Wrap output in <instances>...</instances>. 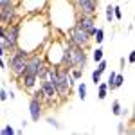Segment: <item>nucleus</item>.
Listing matches in <instances>:
<instances>
[{
	"label": "nucleus",
	"mask_w": 135,
	"mask_h": 135,
	"mask_svg": "<svg viewBox=\"0 0 135 135\" xmlns=\"http://www.w3.org/2000/svg\"><path fill=\"white\" fill-rule=\"evenodd\" d=\"M61 67L65 69H86L88 65V54H86V49H81L74 43L67 42L63 45V52H61Z\"/></svg>",
	"instance_id": "1"
},
{
	"label": "nucleus",
	"mask_w": 135,
	"mask_h": 135,
	"mask_svg": "<svg viewBox=\"0 0 135 135\" xmlns=\"http://www.w3.org/2000/svg\"><path fill=\"white\" fill-rule=\"evenodd\" d=\"M27 58H29V52L23 51V49H18V47L11 52L9 61H7V69H9V72L13 74V78L18 79L22 76L23 69H25V63H27Z\"/></svg>",
	"instance_id": "2"
},
{
	"label": "nucleus",
	"mask_w": 135,
	"mask_h": 135,
	"mask_svg": "<svg viewBox=\"0 0 135 135\" xmlns=\"http://www.w3.org/2000/svg\"><path fill=\"white\" fill-rule=\"evenodd\" d=\"M69 42L78 45V47H81V49H88L90 43H92V36L86 34L83 29H79L78 25H72L69 29Z\"/></svg>",
	"instance_id": "3"
},
{
	"label": "nucleus",
	"mask_w": 135,
	"mask_h": 135,
	"mask_svg": "<svg viewBox=\"0 0 135 135\" xmlns=\"http://www.w3.org/2000/svg\"><path fill=\"white\" fill-rule=\"evenodd\" d=\"M43 65H45V58L42 54H29L22 76H34V78H38V72L42 70Z\"/></svg>",
	"instance_id": "4"
},
{
	"label": "nucleus",
	"mask_w": 135,
	"mask_h": 135,
	"mask_svg": "<svg viewBox=\"0 0 135 135\" xmlns=\"http://www.w3.org/2000/svg\"><path fill=\"white\" fill-rule=\"evenodd\" d=\"M20 32H22V25L16 22H11L7 25H4V38L6 42L13 43L15 47H18V40H20Z\"/></svg>",
	"instance_id": "5"
},
{
	"label": "nucleus",
	"mask_w": 135,
	"mask_h": 135,
	"mask_svg": "<svg viewBox=\"0 0 135 135\" xmlns=\"http://www.w3.org/2000/svg\"><path fill=\"white\" fill-rule=\"evenodd\" d=\"M97 6L99 0H78L76 9L79 15H88V16H97Z\"/></svg>",
	"instance_id": "6"
},
{
	"label": "nucleus",
	"mask_w": 135,
	"mask_h": 135,
	"mask_svg": "<svg viewBox=\"0 0 135 135\" xmlns=\"http://www.w3.org/2000/svg\"><path fill=\"white\" fill-rule=\"evenodd\" d=\"M74 25H78L79 29H83L86 34L94 36V31H95V20H94V16H88V15H79Z\"/></svg>",
	"instance_id": "7"
},
{
	"label": "nucleus",
	"mask_w": 135,
	"mask_h": 135,
	"mask_svg": "<svg viewBox=\"0 0 135 135\" xmlns=\"http://www.w3.org/2000/svg\"><path fill=\"white\" fill-rule=\"evenodd\" d=\"M16 20V6L15 4H7V6H2L0 7V23L2 25H7L11 22Z\"/></svg>",
	"instance_id": "8"
},
{
	"label": "nucleus",
	"mask_w": 135,
	"mask_h": 135,
	"mask_svg": "<svg viewBox=\"0 0 135 135\" xmlns=\"http://www.w3.org/2000/svg\"><path fill=\"white\" fill-rule=\"evenodd\" d=\"M29 114H31V121L32 123H38L43 115V103L38 101L36 97L29 99Z\"/></svg>",
	"instance_id": "9"
},
{
	"label": "nucleus",
	"mask_w": 135,
	"mask_h": 135,
	"mask_svg": "<svg viewBox=\"0 0 135 135\" xmlns=\"http://www.w3.org/2000/svg\"><path fill=\"white\" fill-rule=\"evenodd\" d=\"M40 88H42V92L45 94V103H52V101L56 99V88H54V85H52L49 79H42V81H40Z\"/></svg>",
	"instance_id": "10"
},
{
	"label": "nucleus",
	"mask_w": 135,
	"mask_h": 135,
	"mask_svg": "<svg viewBox=\"0 0 135 135\" xmlns=\"http://www.w3.org/2000/svg\"><path fill=\"white\" fill-rule=\"evenodd\" d=\"M106 95H108V86H106V81H104V83L97 85V97H99V101H104Z\"/></svg>",
	"instance_id": "11"
},
{
	"label": "nucleus",
	"mask_w": 135,
	"mask_h": 135,
	"mask_svg": "<svg viewBox=\"0 0 135 135\" xmlns=\"http://www.w3.org/2000/svg\"><path fill=\"white\" fill-rule=\"evenodd\" d=\"M94 36H95V38H92V40H95V43H99V45H101V43L104 42V31L101 29V27H95Z\"/></svg>",
	"instance_id": "12"
},
{
	"label": "nucleus",
	"mask_w": 135,
	"mask_h": 135,
	"mask_svg": "<svg viewBox=\"0 0 135 135\" xmlns=\"http://www.w3.org/2000/svg\"><path fill=\"white\" fill-rule=\"evenodd\" d=\"M103 58H104V51L101 49V47H95V49H94V52H92V60L97 63L99 60H103Z\"/></svg>",
	"instance_id": "13"
},
{
	"label": "nucleus",
	"mask_w": 135,
	"mask_h": 135,
	"mask_svg": "<svg viewBox=\"0 0 135 135\" xmlns=\"http://www.w3.org/2000/svg\"><path fill=\"white\" fill-rule=\"evenodd\" d=\"M78 95H79V99H81V101L86 99V85H85L83 81L78 85Z\"/></svg>",
	"instance_id": "14"
},
{
	"label": "nucleus",
	"mask_w": 135,
	"mask_h": 135,
	"mask_svg": "<svg viewBox=\"0 0 135 135\" xmlns=\"http://www.w3.org/2000/svg\"><path fill=\"white\" fill-rule=\"evenodd\" d=\"M104 16H106V22L108 23H112L114 22V6H106V11H104Z\"/></svg>",
	"instance_id": "15"
},
{
	"label": "nucleus",
	"mask_w": 135,
	"mask_h": 135,
	"mask_svg": "<svg viewBox=\"0 0 135 135\" xmlns=\"http://www.w3.org/2000/svg\"><path fill=\"white\" fill-rule=\"evenodd\" d=\"M69 74H70V78H72L74 81H78V79L83 76V69H70Z\"/></svg>",
	"instance_id": "16"
},
{
	"label": "nucleus",
	"mask_w": 135,
	"mask_h": 135,
	"mask_svg": "<svg viewBox=\"0 0 135 135\" xmlns=\"http://www.w3.org/2000/svg\"><path fill=\"white\" fill-rule=\"evenodd\" d=\"M121 112H123L121 101H117V99H115L114 103H112V114H114V115H121Z\"/></svg>",
	"instance_id": "17"
},
{
	"label": "nucleus",
	"mask_w": 135,
	"mask_h": 135,
	"mask_svg": "<svg viewBox=\"0 0 135 135\" xmlns=\"http://www.w3.org/2000/svg\"><path fill=\"white\" fill-rule=\"evenodd\" d=\"M31 97H36L38 101H42V103H45V94L42 92V88H40V86H38V90H36V88L32 90V95H31Z\"/></svg>",
	"instance_id": "18"
},
{
	"label": "nucleus",
	"mask_w": 135,
	"mask_h": 135,
	"mask_svg": "<svg viewBox=\"0 0 135 135\" xmlns=\"http://www.w3.org/2000/svg\"><path fill=\"white\" fill-rule=\"evenodd\" d=\"M114 85H115V90H117V88H121V86L124 85V76H123V74H115Z\"/></svg>",
	"instance_id": "19"
},
{
	"label": "nucleus",
	"mask_w": 135,
	"mask_h": 135,
	"mask_svg": "<svg viewBox=\"0 0 135 135\" xmlns=\"http://www.w3.org/2000/svg\"><path fill=\"white\" fill-rule=\"evenodd\" d=\"M106 67H108V63H106V60H99V61H97V69H95V70H97V72L99 74H103L104 70H106Z\"/></svg>",
	"instance_id": "20"
},
{
	"label": "nucleus",
	"mask_w": 135,
	"mask_h": 135,
	"mask_svg": "<svg viewBox=\"0 0 135 135\" xmlns=\"http://www.w3.org/2000/svg\"><path fill=\"white\" fill-rule=\"evenodd\" d=\"M114 20H123V9L119 6H114Z\"/></svg>",
	"instance_id": "21"
},
{
	"label": "nucleus",
	"mask_w": 135,
	"mask_h": 135,
	"mask_svg": "<svg viewBox=\"0 0 135 135\" xmlns=\"http://www.w3.org/2000/svg\"><path fill=\"white\" fill-rule=\"evenodd\" d=\"M15 133V128L11 124H7V126H4L2 130H0V135H13Z\"/></svg>",
	"instance_id": "22"
},
{
	"label": "nucleus",
	"mask_w": 135,
	"mask_h": 135,
	"mask_svg": "<svg viewBox=\"0 0 135 135\" xmlns=\"http://www.w3.org/2000/svg\"><path fill=\"white\" fill-rule=\"evenodd\" d=\"M92 83L95 85V86L101 83V74L97 72V70H94V72H92Z\"/></svg>",
	"instance_id": "23"
},
{
	"label": "nucleus",
	"mask_w": 135,
	"mask_h": 135,
	"mask_svg": "<svg viewBox=\"0 0 135 135\" xmlns=\"http://www.w3.org/2000/svg\"><path fill=\"white\" fill-rule=\"evenodd\" d=\"M47 123H49V124H52L54 128H56V130H60V128H61V126H60V123H58L54 117H47Z\"/></svg>",
	"instance_id": "24"
},
{
	"label": "nucleus",
	"mask_w": 135,
	"mask_h": 135,
	"mask_svg": "<svg viewBox=\"0 0 135 135\" xmlns=\"http://www.w3.org/2000/svg\"><path fill=\"white\" fill-rule=\"evenodd\" d=\"M0 101H7V90L0 88Z\"/></svg>",
	"instance_id": "25"
},
{
	"label": "nucleus",
	"mask_w": 135,
	"mask_h": 135,
	"mask_svg": "<svg viewBox=\"0 0 135 135\" xmlns=\"http://www.w3.org/2000/svg\"><path fill=\"white\" fill-rule=\"evenodd\" d=\"M126 132V124L124 123H119V124H117V133H124Z\"/></svg>",
	"instance_id": "26"
},
{
	"label": "nucleus",
	"mask_w": 135,
	"mask_h": 135,
	"mask_svg": "<svg viewBox=\"0 0 135 135\" xmlns=\"http://www.w3.org/2000/svg\"><path fill=\"white\" fill-rule=\"evenodd\" d=\"M133 61H135V51H132V52H130V56H128V63L133 65Z\"/></svg>",
	"instance_id": "27"
},
{
	"label": "nucleus",
	"mask_w": 135,
	"mask_h": 135,
	"mask_svg": "<svg viewBox=\"0 0 135 135\" xmlns=\"http://www.w3.org/2000/svg\"><path fill=\"white\" fill-rule=\"evenodd\" d=\"M7 4H15V0H0V7L2 6H7Z\"/></svg>",
	"instance_id": "28"
},
{
	"label": "nucleus",
	"mask_w": 135,
	"mask_h": 135,
	"mask_svg": "<svg viewBox=\"0 0 135 135\" xmlns=\"http://www.w3.org/2000/svg\"><path fill=\"white\" fill-rule=\"evenodd\" d=\"M6 56V52H4V47H2V42H0V58H4Z\"/></svg>",
	"instance_id": "29"
}]
</instances>
